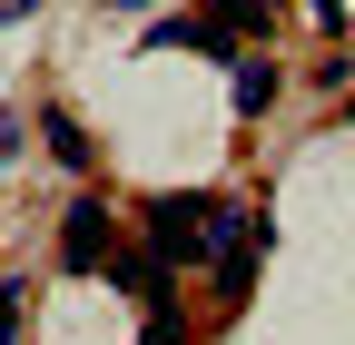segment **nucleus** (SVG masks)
Segmentation results:
<instances>
[{
  "label": "nucleus",
  "mask_w": 355,
  "mask_h": 345,
  "mask_svg": "<svg viewBox=\"0 0 355 345\" xmlns=\"http://www.w3.org/2000/svg\"><path fill=\"white\" fill-rule=\"evenodd\" d=\"M99 256H109V207H99V197H69V218H60V267L89 276Z\"/></svg>",
  "instance_id": "nucleus-1"
},
{
  "label": "nucleus",
  "mask_w": 355,
  "mask_h": 345,
  "mask_svg": "<svg viewBox=\"0 0 355 345\" xmlns=\"http://www.w3.org/2000/svg\"><path fill=\"white\" fill-rule=\"evenodd\" d=\"M40 139H50V158H60V168H89V139H79V118H60V109H50V118H40Z\"/></svg>",
  "instance_id": "nucleus-2"
},
{
  "label": "nucleus",
  "mask_w": 355,
  "mask_h": 345,
  "mask_svg": "<svg viewBox=\"0 0 355 345\" xmlns=\"http://www.w3.org/2000/svg\"><path fill=\"white\" fill-rule=\"evenodd\" d=\"M266 99H277V69H266V60H237V109L257 118Z\"/></svg>",
  "instance_id": "nucleus-3"
},
{
  "label": "nucleus",
  "mask_w": 355,
  "mask_h": 345,
  "mask_svg": "<svg viewBox=\"0 0 355 345\" xmlns=\"http://www.w3.org/2000/svg\"><path fill=\"white\" fill-rule=\"evenodd\" d=\"M148 345H188V326H178V306H148Z\"/></svg>",
  "instance_id": "nucleus-4"
},
{
  "label": "nucleus",
  "mask_w": 355,
  "mask_h": 345,
  "mask_svg": "<svg viewBox=\"0 0 355 345\" xmlns=\"http://www.w3.org/2000/svg\"><path fill=\"white\" fill-rule=\"evenodd\" d=\"M10 148H20V118H0V158H10Z\"/></svg>",
  "instance_id": "nucleus-5"
},
{
  "label": "nucleus",
  "mask_w": 355,
  "mask_h": 345,
  "mask_svg": "<svg viewBox=\"0 0 355 345\" xmlns=\"http://www.w3.org/2000/svg\"><path fill=\"white\" fill-rule=\"evenodd\" d=\"M20 10H30V0H0V20H20Z\"/></svg>",
  "instance_id": "nucleus-6"
},
{
  "label": "nucleus",
  "mask_w": 355,
  "mask_h": 345,
  "mask_svg": "<svg viewBox=\"0 0 355 345\" xmlns=\"http://www.w3.org/2000/svg\"><path fill=\"white\" fill-rule=\"evenodd\" d=\"M128 10H139V0H128Z\"/></svg>",
  "instance_id": "nucleus-7"
}]
</instances>
